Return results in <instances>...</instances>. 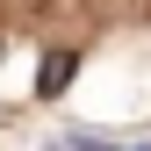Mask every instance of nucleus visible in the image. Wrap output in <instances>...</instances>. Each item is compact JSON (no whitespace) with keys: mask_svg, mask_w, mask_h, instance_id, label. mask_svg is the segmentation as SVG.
Here are the masks:
<instances>
[{"mask_svg":"<svg viewBox=\"0 0 151 151\" xmlns=\"http://www.w3.org/2000/svg\"><path fill=\"white\" fill-rule=\"evenodd\" d=\"M72 65H79L72 50H50V58H43V72H36V93H43V101H58V93L72 86Z\"/></svg>","mask_w":151,"mask_h":151,"instance_id":"1","label":"nucleus"},{"mask_svg":"<svg viewBox=\"0 0 151 151\" xmlns=\"http://www.w3.org/2000/svg\"><path fill=\"white\" fill-rule=\"evenodd\" d=\"M122 151H151V144H122Z\"/></svg>","mask_w":151,"mask_h":151,"instance_id":"2","label":"nucleus"}]
</instances>
